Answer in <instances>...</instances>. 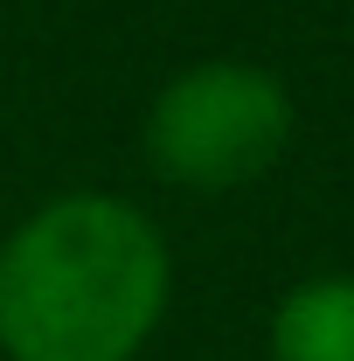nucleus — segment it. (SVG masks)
Returning <instances> with one entry per match:
<instances>
[{
  "label": "nucleus",
  "instance_id": "2",
  "mask_svg": "<svg viewBox=\"0 0 354 361\" xmlns=\"http://www.w3.org/2000/svg\"><path fill=\"white\" fill-rule=\"evenodd\" d=\"M292 90L257 63L209 56L160 84L146 104V153L181 188H243L271 174L292 146Z\"/></svg>",
  "mask_w": 354,
  "mask_h": 361
},
{
  "label": "nucleus",
  "instance_id": "1",
  "mask_svg": "<svg viewBox=\"0 0 354 361\" xmlns=\"http://www.w3.org/2000/svg\"><path fill=\"white\" fill-rule=\"evenodd\" d=\"M174 299L160 223L70 188L0 236V361H139Z\"/></svg>",
  "mask_w": 354,
  "mask_h": 361
},
{
  "label": "nucleus",
  "instance_id": "3",
  "mask_svg": "<svg viewBox=\"0 0 354 361\" xmlns=\"http://www.w3.org/2000/svg\"><path fill=\"white\" fill-rule=\"evenodd\" d=\"M271 361H354V271L299 278L271 306Z\"/></svg>",
  "mask_w": 354,
  "mask_h": 361
}]
</instances>
